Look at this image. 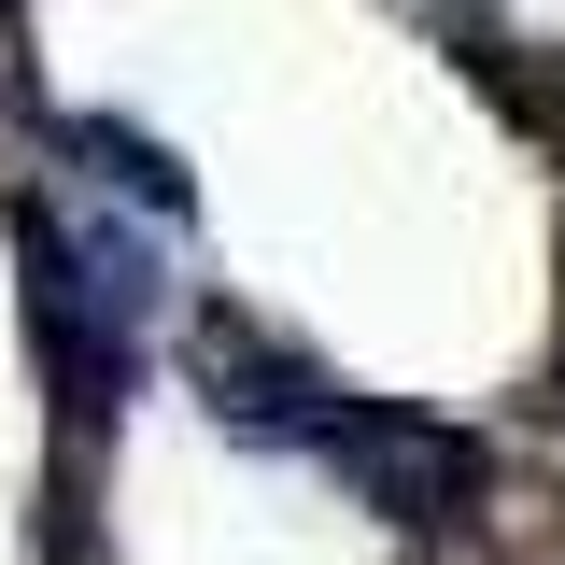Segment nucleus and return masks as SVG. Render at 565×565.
Segmentation results:
<instances>
[{"label":"nucleus","mask_w":565,"mask_h":565,"mask_svg":"<svg viewBox=\"0 0 565 565\" xmlns=\"http://www.w3.org/2000/svg\"><path fill=\"white\" fill-rule=\"evenodd\" d=\"M57 156H85V184H114V199H141L156 226L184 212V170H170V141H141V128H114V114H57Z\"/></svg>","instance_id":"nucleus-2"},{"label":"nucleus","mask_w":565,"mask_h":565,"mask_svg":"<svg viewBox=\"0 0 565 565\" xmlns=\"http://www.w3.org/2000/svg\"><path fill=\"white\" fill-rule=\"evenodd\" d=\"M311 467H326L353 509H382L396 537H452V523H481V494H494L481 438H452V424H424V411H382V396H353Z\"/></svg>","instance_id":"nucleus-1"}]
</instances>
